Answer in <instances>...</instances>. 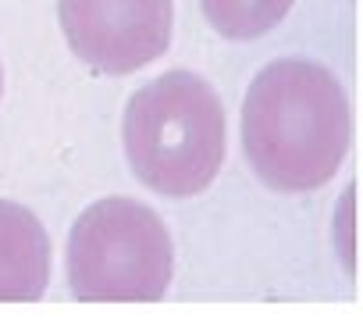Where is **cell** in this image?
Segmentation results:
<instances>
[{"instance_id": "1", "label": "cell", "mask_w": 363, "mask_h": 328, "mask_svg": "<svg viewBox=\"0 0 363 328\" xmlns=\"http://www.w3.org/2000/svg\"><path fill=\"white\" fill-rule=\"evenodd\" d=\"M242 153L274 193L328 186L352 146V107L342 79L310 58L264 65L242 97Z\"/></svg>"}, {"instance_id": "2", "label": "cell", "mask_w": 363, "mask_h": 328, "mask_svg": "<svg viewBox=\"0 0 363 328\" xmlns=\"http://www.w3.org/2000/svg\"><path fill=\"white\" fill-rule=\"evenodd\" d=\"M121 146L132 175L150 193L193 200L221 175L228 153L225 104L203 75L171 68L128 97Z\"/></svg>"}, {"instance_id": "3", "label": "cell", "mask_w": 363, "mask_h": 328, "mask_svg": "<svg viewBox=\"0 0 363 328\" xmlns=\"http://www.w3.org/2000/svg\"><path fill=\"white\" fill-rule=\"evenodd\" d=\"M68 285L82 303H153L174 275L164 218L132 197L89 204L68 236Z\"/></svg>"}, {"instance_id": "4", "label": "cell", "mask_w": 363, "mask_h": 328, "mask_svg": "<svg viewBox=\"0 0 363 328\" xmlns=\"http://www.w3.org/2000/svg\"><path fill=\"white\" fill-rule=\"evenodd\" d=\"M68 50L100 75H132L167 54L174 0H57Z\"/></svg>"}, {"instance_id": "5", "label": "cell", "mask_w": 363, "mask_h": 328, "mask_svg": "<svg viewBox=\"0 0 363 328\" xmlns=\"http://www.w3.org/2000/svg\"><path fill=\"white\" fill-rule=\"evenodd\" d=\"M50 285V236L43 222L0 200V303H33Z\"/></svg>"}, {"instance_id": "6", "label": "cell", "mask_w": 363, "mask_h": 328, "mask_svg": "<svg viewBox=\"0 0 363 328\" xmlns=\"http://www.w3.org/2000/svg\"><path fill=\"white\" fill-rule=\"evenodd\" d=\"M296 0H200L207 26L221 40H260L285 22Z\"/></svg>"}, {"instance_id": "7", "label": "cell", "mask_w": 363, "mask_h": 328, "mask_svg": "<svg viewBox=\"0 0 363 328\" xmlns=\"http://www.w3.org/2000/svg\"><path fill=\"white\" fill-rule=\"evenodd\" d=\"M0 97H4V68H0Z\"/></svg>"}]
</instances>
